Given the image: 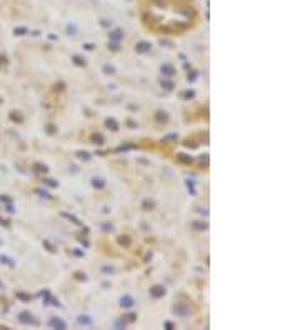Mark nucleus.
<instances>
[{
    "label": "nucleus",
    "mask_w": 300,
    "mask_h": 330,
    "mask_svg": "<svg viewBox=\"0 0 300 330\" xmlns=\"http://www.w3.org/2000/svg\"><path fill=\"white\" fill-rule=\"evenodd\" d=\"M48 325L52 327V329H59V330H63L67 329V323L62 320V318H57V317H52L50 320H48Z\"/></svg>",
    "instance_id": "obj_1"
},
{
    "label": "nucleus",
    "mask_w": 300,
    "mask_h": 330,
    "mask_svg": "<svg viewBox=\"0 0 300 330\" xmlns=\"http://www.w3.org/2000/svg\"><path fill=\"white\" fill-rule=\"evenodd\" d=\"M150 295H152L153 298H160V297L165 295V289H163L162 285H153L152 289H150Z\"/></svg>",
    "instance_id": "obj_2"
},
{
    "label": "nucleus",
    "mask_w": 300,
    "mask_h": 330,
    "mask_svg": "<svg viewBox=\"0 0 300 330\" xmlns=\"http://www.w3.org/2000/svg\"><path fill=\"white\" fill-rule=\"evenodd\" d=\"M160 72H162V75H165V77H173V75H175V68H173V65H170V63H163V65L160 67Z\"/></svg>",
    "instance_id": "obj_3"
},
{
    "label": "nucleus",
    "mask_w": 300,
    "mask_h": 330,
    "mask_svg": "<svg viewBox=\"0 0 300 330\" xmlns=\"http://www.w3.org/2000/svg\"><path fill=\"white\" fill-rule=\"evenodd\" d=\"M137 52H140V54H145V52H148L150 48H152V43L150 42H145V40H142V42H139L137 43Z\"/></svg>",
    "instance_id": "obj_4"
},
{
    "label": "nucleus",
    "mask_w": 300,
    "mask_h": 330,
    "mask_svg": "<svg viewBox=\"0 0 300 330\" xmlns=\"http://www.w3.org/2000/svg\"><path fill=\"white\" fill-rule=\"evenodd\" d=\"M173 312H175V313H179L180 317H187V315H188V309H187L183 303H177V305L173 307Z\"/></svg>",
    "instance_id": "obj_5"
},
{
    "label": "nucleus",
    "mask_w": 300,
    "mask_h": 330,
    "mask_svg": "<svg viewBox=\"0 0 300 330\" xmlns=\"http://www.w3.org/2000/svg\"><path fill=\"white\" fill-rule=\"evenodd\" d=\"M133 303H135V300H133L130 295H123L120 298V305H122V307H127V309H128V307H133Z\"/></svg>",
    "instance_id": "obj_6"
},
{
    "label": "nucleus",
    "mask_w": 300,
    "mask_h": 330,
    "mask_svg": "<svg viewBox=\"0 0 300 330\" xmlns=\"http://www.w3.org/2000/svg\"><path fill=\"white\" fill-rule=\"evenodd\" d=\"M20 322L23 323H37V320H33L32 313H28V312H23L22 315H20Z\"/></svg>",
    "instance_id": "obj_7"
},
{
    "label": "nucleus",
    "mask_w": 300,
    "mask_h": 330,
    "mask_svg": "<svg viewBox=\"0 0 300 330\" xmlns=\"http://www.w3.org/2000/svg\"><path fill=\"white\" fill-rule=\"evenodd\" d=\"M110 40H113V42H119V40H122V37H123V32L122 30H113V32H110Z\"/></svg>",
    "instance_id": "obj_8"
},
{
    "label": "nucleus",
    "mask_w": 300,
    "mask_h": 330,
    "mask_svg": "<svg viewBox=\"0 0 300 330\" xmlns=\"http://www.w3.org/2000/svg\"><path fill=\"white\" fill-rule=\"evenodd\" d=\"M105 125L108 128H112V130H119V123L113 120V118H107L105 120Z\"/></svg>",
    "instance_id": "obj_9"
},
{
    "label": "nucleus",
    "mask_w": 300,
    "mask_h": 330,
    "mask_svg": "<svg viewBox=\"0 0 300 330\" xmlns=\"http://www.w3.org/2000/svg\"><path fill=\"white\" fill-rule=\"evenodd\" d=\"M92 185H93V187H99V189H102V187L105 185V180H103V178H100V177H99V178L95 177V178H92Z\"/></svg>",
    "instance_id": "obj_10"
},
{
    "label": "nucleus",
    "mask_w": 300,
    "mask_h": 330,
    "mask_svg": "<svg viewBox=\"0 0 300 330\" xmlns=\"http://www.w3.org/2000/svg\"><path fill=\"white\" fill-rule=\"evenodd\" d=\"M73 62H75V65H79V67H85V59H82L80 55H73Z\"/></svg>",
    "instance_id": "obj_11"
},
{
    "label": "nucleus",
    "mask_w": 300,
    "mask_h": 330,
    "mask_svg": "<svg viewBox=\"0 0 300 330\" xmlns=\"http://www.w3.org/2000/svg\"><path fill=\"white\" fill-rule=\"evenodd\" d=\"M79 323H82V325H92V318H88L87 315H80Z\"/></svg>",
    "instance_id": "obj_12"
},
{
    "label": "nucleus",
    "mask_w": 300,
    "mask_h": 330,
    "mask_svg": "<svg viewBox=\"0 0 300 330\" xmlns=\"http://www.w3.org/2000/svg\"><path fill=\"white\" fill-rule=\"evenodd\" d=\"M160 83H162V87L167 88V90H172V88H173V82H170V80H163V79H162V82H160Z\"/></svg>",
    "instance_id": "obj_13"
},
{
    "label": "nucleus",
    "mask_w": 300,
    "mask_h": 330,
    "mask_svg": "<svg viewBox=\"0 0 300 330\" xmlns=\"http://www.w3.org/2000/svg\"><path fill=\"white\" fill-rule=\"evenodd\" d=\"M62 217H65V218H68L70 222L77 223V225H82V222H79V218H75V217H73V215H68V214H62Z\"/></svg>",
    "instance_id": "obj_14"
},
{
    "label": "nucleus",
    "mask_w": 300,
    "mask_h": 330,
    "mask_svg": "<svg viewBox=\"0 0 300 330\" xmlns=\"http://www.w3.org/2000/svg\"><path fill=\"white\" fill-rule=\"evenodd\" d=\"M179 160H180V162H185V163H188V162H192V157H187L185 154H180V155H179Z\"/></svg>",
    "instance_id": "obj_15"
},
{
    "label": "nucleus",
    "mask_w": 300,
    "mask_h": 330,
    "mask_svg": "<svg viewBox=\"0 0 300 330\" xmlns=\"http://www.w3.org/2000/svg\"><path fill=\"white\" fill-rule=\"evenodd\" d=\"M157 120L159 122H167V114L165 112H159V114H157Z\"/></svg>",
    "instance_id": "obj_16"
},
{
    "label": "nucleus",
    "mask_w": 300,
    "mask_h": 330,
    "mask_svg": "<svg viewBox=\"0 0 300 330\" xmlns=\"http://www.w3.org/2000/svg\"><path fill=\"white\" fill-rule=\"evenodd\" d=\"M142 205H143V209H145V210H150L153 207V202H152V200H145Z\"/></svg>",
    "instance_id": "obj_17"
},
{
    "label": "nucleus",
    "mask_w": 300,
    "mask_h": 330,
    "mask_svg": "<svg viewBox=\"0 0 300 330\" xmlns=\"http://www.w3.org/2000/svg\"><path fill=\"white\" fill-rule=\"evenodd\" d=\"M93 142L99 143V145H102V143H103V137H102V135H93Z\"/></svg>",
    "instance_id": "obj_18"
},
{
    "label": "nucleus",
    "mask_w": 300,
    "mask_h": 330,
    "mask_svg": "<svg viewBox=\"0 0 300 330\" xmlns=\"http://www.w3.org/2000/svg\"><path fill=\"white\" fill-rule=\"evenodd\" d=\"M103 72L105 74H115V68L110 67V65H103Z\"/></svg>",
    "instance_id": "obj_19"
},
{
    "label": "nucleus",
    "mask_w": 300,
    "mask_h": 330,
    "mask_svg": "<svg viewBox=\"0 0 300 330\" xmlns=\"http://www.w3.org/2000/svg\"><path fill=\"white\" fill-rule=\"evenodd\" d=\"M43 182H45L47 185H50V187H57V185H59V182H55V180H52V178H45Z\"/></svg>",
    "instance_id": "obj_20"
},
{
    "label": "nucleus",
    "mask_w": 300,
    "mask_h": 330,
    "mask_svg": "<svg viewBox=\"0 0 300 330\" xmlns=\"http://www.w3.org/2000/svg\"><path fill=\"white\" fill-rule=\"evenodd\" d=\"M77 155H79L80 158H83V160H88V158H90V154H88V152H79Z\"/></svg>",
    "instance_id": "obj_21"
},
{
    "label": "nucleus",
    "mask_w": 300,
    "mask_h": 330,
    "mask_svg": "<svg viewBox=\"0 0 300 330\" xmlns=\"http://www.w3.org/2000/svg\"><path fill=\"white\" fill-rule=\"evenodd\" d=\"M182 97H183V99H192L193 92H192V90H188V92H185V94H182Z\"/></svg>",
    "instance_id": "obj_22"
},
{
    "label": "nucleus",
    "mask_w": 300,
    "mask_h": 330,
    "mask_svg": "<svg viewBox=\"0 0 300 330\" xmlns=\"http://www.w3.org/2000/svg\"><path fill=\"white\" fill-rule=\"evenodd\" d=\"M193 227H195V229L203 230V229H207V223H193Z\"/></svg>",
    "instance_id": "obj_23"
},
{
    "label": "nucleus",
    "mask_w": 300,
    "mask_h": 330,
    "mask_svg": "<svg viewBox=\"0 0 300 330\" xmlns=\"http://www.w3.org/2000/svg\"><path fill=\"white\" fill-rule=\"evenodd\" d=\"M67 32H68V34H75V32H77V28L73 27V25H68V27H67Z\"/></svg>",
    "instance_id": "obj_24"
},
{
    "label": "nucleus",
    "mask_w": 300,
    "mask_h": 330,
    "mask_svg": "<svg viewBox=\"0 0 300 330\" xmlns=\"http://www.w3.org/2000/svg\"><path fill=\"white\" fill-rule=\"evenodd\" d=\"M102 270H103L105 274H113V267H103Z\"/></svg>",
    "instance_id": "obj_25"
},
{
    "label": "nucleus",
    "mask_w": 300,
    "mask_h": 330,
    "mask_svg": "<svg viewBox=\"0 0 300 330\" xmlns=\"http://www.w3.org/2000/svg\"><path fill=\"white\" fill-rule=\"evenodd\" d=\"M127 320H128V322H133V320H135V313H127Z\"/></svg>",
    "instance_id": "obj_26"
},
{
    "label": "nucleus",
    "mask_w": 300,
    "mask_h": 330,
    "mask_svg": "<svg viewBox=\"0 0 300 330\" xmlns=\"http://www.w3.org/2000/svg\"><path fill=\"white\" fill-rule=\"evenodd\" d=\"M37 194H40V195H42V197H45V198H48V197H50V195H48V194L45 192V190H37Z\"/></svg>",
    "instance_id": "obj_27"
},
{
    "label": "nucleus",
    "mask_w": 300,
    "mask_h": 330,
    "mask_svg": "<svg viewBox=\"0 0 300 330\" xmlns=\"http://www.w3.org/2000/svg\"><path fill=\"white\" fill-rule=\"evenodd\" d=\"M35 167H37V170H39V172H47L45 165H43V167H42V165H35Z\"/></svg>",
    "instance_id": "obj_28"
},
{
    "label": "nucleus",
    "mask_w": 300,
    "mask_h": 330,
    "mask_svg": "<svg viewBox=\"0 0 300 330\" xmlns=\"http://www.w3.org/2000/svg\"><path fill=\"white\" fill-rule=\"evenodd\" d=\"M102 25H103V27H110V25H112V22H108V20H102Z\"/></svg>",
    "instance_id": "obj_29"
},
{
    "label": "nucleus",
    "mask_w": 300,
    "mask_h": 330,
    "mask_svg": "<svg viewBox=\"0 0 300 330\" xmlns=\"http://www.w3.org/2000/svg\"><path fill=\"white\" fill-rule=\"evenodd\" d=\"M108 47L112 48V50H119V45H117V43H112V45L108 43Z\"/></svg>",
    "instance_id": "obj_30"
},
{
    "label": "nucleus",
    "mask_w": 300,
    "mask_h": 330,
    "mask_svg": "<svg viewBox=\"0 0 300 330\" xmlns=\"http://www.w3.org/2000/svg\"><path fill=\"white\" fill-rule=\"evenodd\" d=\"M165 327L170 330V329H173V323H172V322H165Z\"/></svg>",
    "instance_id": "obj_31"
},
{
    "label": "nucleus",
    "mask_w": 300,
    "mask_h": 330,
    "mask_svg": "<svg viewBox=\"0 0 300 330\" xmlns=\"http://www.w3.org/2000/svg\"><path fill=\"white\" fill-rule=\"evenodd\" d=\"M47 132H48V134H53L55 130H53V127H52V125H48V127H47Z\"/></svg>",
    "instance_id": "obj_32"
},
{
    "label": "nucleus",
    "mask_w": 300,
    "mask_h": 330,
    "mask_svg": "<svg viewBox=\"0 0 300 330\" xmlns=\"http://www.w3.org/2000/svg\"><path fill=\"white\" fill-rule=\"evenodd\" d=\"M27 30L25 28H19V30H15V34H25Z\"/></svg>",
    "instance_id": "obj_33"
},
{
    "label": "nucleus",
    "mask_w": 300,
    "mask_h": 330,
    "mask_svg": "<svg viewBox=\"0 0 300 330\" xmlns=\"http://www.w3.org/2000/svg\"><path fill=\"white\" fill-rule=\"evenodd\" d=\"M103 229H105V230H112V225H108V223H103Z\"/></svg>",
    "instance_id": "obj_34"
},
{
    "label": "nucleus",
    "mask_w": 300,
    "mask_h": 330,
    "mask_svg": "<svg viewBox=\"0 0 300 330\" xmlns=\"http://www.w3.org/2000/svg\"><path fill=\"white\" fill-rule=\"evenodd\" d=\"M85 48H87V50H93V45H90V43H87V45H85Z\"/></svg>",
    "instance_id": "obj_35"
}]
</instances>
